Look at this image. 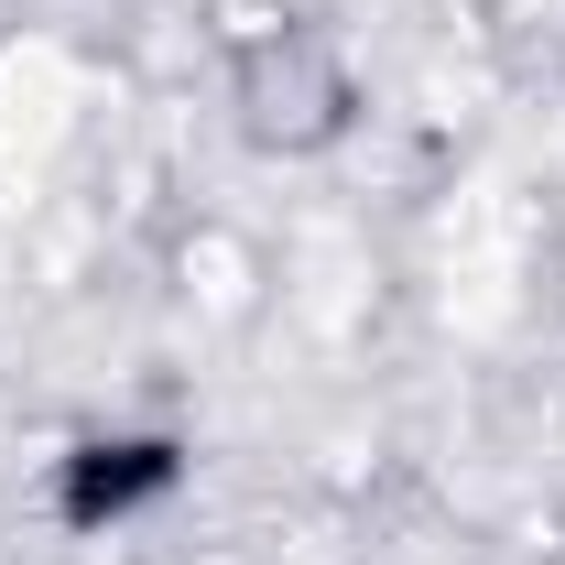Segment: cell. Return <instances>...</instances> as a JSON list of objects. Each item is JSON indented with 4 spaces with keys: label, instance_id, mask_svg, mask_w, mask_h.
Wrapping results in <instances>:
<instances>
[{
    "label": "cell",
    "instance_id": "obj_1",
    "mask_svg": "<svg viewBox=\"0 0 565 565\" xmlns=\"http://www.w3.org/2000/svg\"><path fill=\"white\" fill-rule=\"evenodd\" d=\"M76 120V66L55 44H11L0 55V152L11 163H44Z\"/></svg>",
    "mask_w": 565,
    "mask_h": 565
}]
</instances>
